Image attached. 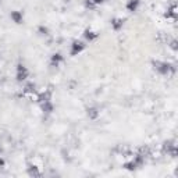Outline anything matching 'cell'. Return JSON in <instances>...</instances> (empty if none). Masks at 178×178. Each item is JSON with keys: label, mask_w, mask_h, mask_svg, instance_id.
Returning a JSON list of instances; mask_svg holds the SVG:
<instances>
[{"label": "cell", "mask_w": 178, "mask_h": 178, "mask_svg": "<svg viewBox=\"0 0 178 178\" xmlns=\"http://www.w3.org/2000/svg\"><path fill=\"white\" fill-rule=\"evenodd\" d=\"M153 66H155V70H157L159 73L163 74V75L170 74V73H174V71H175L174 66L167 64V63H162V61H153Z\"/></svg>", "instance_id": "1"}, {"label": "cell", "mask_w": 178, "mask_h": 178, "mask_svg": "<svg viewBox=\"0 0 178 178\" xmlns=\"http://www.w3.org/2000/svg\"><path fill=\"white\" fill-rule=\"evenodd\" d=\"M163 150L168 155H171L173 157H177V145H175L174 141H167L164 142V145H163Z\"/></svg>", "instance_id": "2"}, {"label": "cell", "mask_w": 178, "mask_h": 178, "mask_svg": "<svg viewBox=\"0 0 178 178\" xmlns=\"http://www.w3.org/2000/svg\"><path fill=\"white\" fill-rule=\"evenodd\" d=\"M28 78V70L26 67H24L22 64H18L17 66V81H24V79Z\"/></svg>", "instance_id": "3"}, {"label": "cell", "mask_w": 178, "mask_h": 178, "mask_svg": "<svg viewBox=\"0 0 178 178\" xmlns=\"http://www.w3.org/2000/svg\"><path fill=\"white\" fill-rule=\"evenodd\" d=\"M84 49H85V45H84V42H81V40H75V42L73 43V46H71V56H75V54H78V53L82 52Z\"/></svg>", "instance_id": "4"}, {"label": "cell", "mask_w": 178, "mask_h": 178, "mask_svg": "<svg viewBox=\"0 0 178 178\" xmlns=\"http://www.w3.org/2000/svg\"><path fill=\"white\" fill-rule=\"evenodd\" d=\"M177 14H178V9H177V4L173 3L171 7L167 10V13H166V17L167 18H173V20H175L177 18Z\"/></svg>", "instance_id": "5"}, {"label": "cell", "mask_w": 178, "mask_h": 178, "mask_svg": "<svg viewBox=\"0 0 178 178\" xmlns=\"http://www.w3.org/2000/svg\"><path fill=\"white\" fill-rule=\"evenodd\" d=\"M50 91H47V92H43V93H40L39 96H38V102H39V104H42V103H45V102H49L50 100Z\"/></svg>", "instance_id": "6"}, {"label": "cell", "mask_w": 178, "mask_h": 178, "mask_svg": "<svg viewBox=\"0 0 178 178\" xmlns=\"http://www.w3.org/2000/svg\"><path fill=\"white\" fill-rule=\"evenodd\" d=\"M84 36H85L88 40H93V39H96V38L99 36V33L92 31V29H86L85 32H84Z\"/></svg>", "instance_id": "7"}, {"label": "cell", "mask_w": 178, "mask_h": 178, "mask_svg": "<svg viewBox=\"0 0 178 178\" xmlns=\"http://www.w3.org/2000/svg\"><path fill=\"white\" fill-rule=\"evenodd\" d=\"M98 115H99V110L96 109V107H91V109H88V117L91 120H96L98 118Z\"/></svg>", "instance_id": "8"}, {"label": "cell", "mask_w": 178, "mask_h": 178, "mask_svg": "<svg viewBox=\"0 0 178 178\" xmlns=\"http://www.w3.org/2000/svg\"><path fill=\"white\" fill-rule=\"evenodd\" d=\"M11 18H13V21L17 24L22 22V14H21L20 11H13V13H11Z\"/></svg>", "instance_id": "9"}, {"label": "cell", "mask_w": 178, "mask_h": 178, "mask_svg": "<svg viewBox=\"0 0 178 178\" xmlns=\"http://www.w3.org/2000/svg\"><path fill=\"white\" fill-rule=\"evenodd\" d=\"M122 24H124V20H122V18H114V20L111 21V25L115 31H118L122 26Z\"/></svg>", "instance_id": "10"}, {"label": "cell", "mask_w": 178, "mask_h": 178, "mask_svg": "<svg viewBox=\"0 0 178 178\" xmlns=\"http://www.w3.org/2000/svg\"><path fill=\"white\" fill-rule=\"evenodd\" d=\"M138 4H139V0H129L128 3H127V9H128L129 11H135Z\"/></svg>", "instance_id": "11"}, {"label": "cell", "mask_w": 178, "mask_h": 178, "mask_svg": "<svg viewBox=\"0 0 178 178\" xmlns=\"http://www.w3.org/2000/svg\"><path fill=\"white\" fill-rule=\"evenodd\" d=\"M63 60V56L60 54V53H56V54H53L52 56V66H59V63Z\"/></svg>", "instance_id": "12"}, {"label": "cell", "mask_w": 178, "mask_h": 178, "mask_svg": "<svg viewBox=\"0 0 178 178\" xmlns=\"http://www.w3.org/2000/svg\"><path fill=\"white\" fill-rule=\"evenodd\" d=\"M28 174L32 175V177H39L40 173H39L36 166H29V167H28Z\"/></svg>", "instance_id": "13"}, {"label": "cell", "mask_w": 178, "mask_h": 178, "mask_svg": "<svg viewBox=\"0 0 178 178\" xmlns=\"http://www.w3.org/2000/svg\"><path fill=\"white\" fill-rule=\"evenodd\" d=\"M40 107H42L43 111H46V113H52L53 111V104L50 103V100H49V102L42 103V104H40Z\"/></svg>", "instance_id": "14"}, {"label": "cell", "mask_w": 178, "mask_h": 178, "mask_svg": "<svg viewBox=\"0 0 178 178\" xmlns=\"http://www.w3.org/2000/svg\"><path fill=\"white\" fill-rule=\"evenodd\" d=\"M33 92H35V85H33V84L25 85V88H24V91H22L24 95H29V93H33Z\"/></svg>", "instance_id": "15"}, {"label": "cell", "mask_w": 178, "mask_h": 178, "mask_svg": "<svg viewBox=\"0 0 178 178\" xmlns=\"http://www.w3.org/2000/svg\"><path fill=\"white\" fill-rule=\"evenodd\" d=\"M106 0H88L86 2V6L88 7H95V6H98V4H100V3H104Z\"/></svg>", "instance_id": "16"}, {"label": "cell", "mask_w": 178, "mask_h": 178, "mask_svg": "<svg viewBox=\"0 0 178 178\" xmlns=\"http://www.w3.org/2000/svg\"><path fill=\"white\" fill-rule=\"evenodd\" d=\"M124 167H125L127 170H129V171H132V170H135V168L138 167V164H136L135 162H129V163H125Z\"/></svg>", "instance_id": "17"}, {"label": "cell", "mask_w": 178, "mask_h": 178, "mask_svg": "<svg viewBox=\"0 0 178 178\" xmlns=\"http://www.w3.org/2000/svg\"><path fill=\"white\" fill-rule=\"evenodd\" d=\"M171 49H173V50H177V49H178V46H177V40H175V39H174V40H171Z\"/></svg>", "instance_id": "18"}, {"label": "cell", "mask_w": 178, "mask_h": 178, "mask_svg": "<svg viewBox=\"0 0 178 178\" xmlns=\"http://www.w3.org/2000/svg\"><path fill=\"white\" fill-rule=\"evenodd\" d=\"M39 31H40V32H43V33H47V29H46V28H43V26H40Z\"/></svg>", "instance_id": "19"}, {"label": "cell", "mask_w": 178, "mask_h": 178, "mask_svg": "<svg viewBox=\"0 0 178 178\" xmlns=\"http://www.w3.org/2000/svg\"><path fill=\"white\" fill-rule=\"evenodd\" d=\"M0 152H2V149H0Z\"/></svg>", "instance_id": "20"}]
</instances>
